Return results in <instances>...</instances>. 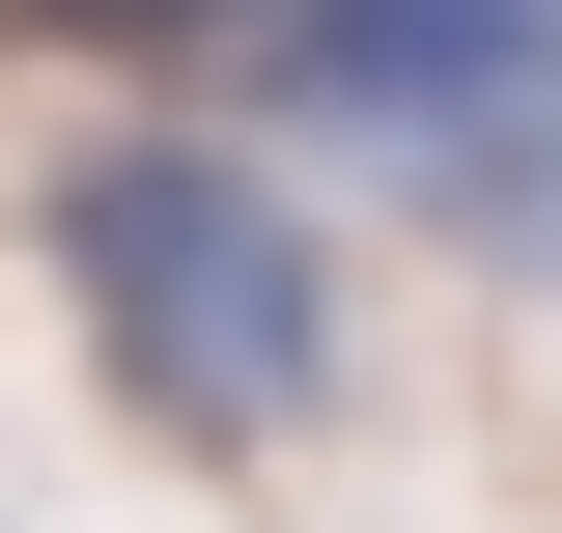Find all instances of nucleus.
<instances>
[{
    "instance_id": "4",
    "label": "nucleus",
    "mask_w": 562,
    "mask_h": 533,
    "mask_svg": "<svg viewBox=\"0 0 562 533\" xmlns=\"http://www.w3.org/2000/svg\"><path fill=\"white\" fill-rule=\"evenodd\" d=\"M29 29H254V0H29Z\"/></svg>"
},
{
    "instance_id": "2",
    "label": "nucleus",
    "mask_w": 562,
    "mask_h": 533,
    "mask_svg": "<svg viewBox=\"0 0 562 533\" xmlns=\"http://www.w3.org/2000/svg\"><path fill=\"white\" fill-rule=\"evenodd\" d=\"M254 57L310 84V113L422 140V113H506V84H562V0H254Z\"/></svg>"
},
{
    "instance_id": "3",
    "label": "nucleus",
    "mask_w": 562,
    "mask_h": 533,
    "mask_svg": "<svg viewBox=\"0 0 562 533\" xmlns=\"http://www.w3.org/2000/svg\"><path fill=\"white\" fill-rule=\"evenodd\" d=\"M422 197H450V253L562 281V84H506V113H422Z\"/></svg>"
},
{
    "instance_id": "1",
    "label": "nucleus",
    "mask_w": 562,
    "mask_h": 533,
    "mask_svg": "<svg viewBox=\"0 0 562 533\" xmlns=\"http://www.w3.org/2000/svg\"><path fill=\"white\" fill-rule=\"evenodd\" d=\"M57 281H85V337H113V394L198 421V450H281V421L338 394V253H310L281 169H225V140H85L57 169Z\"/></svg>"
}]
</instances>
